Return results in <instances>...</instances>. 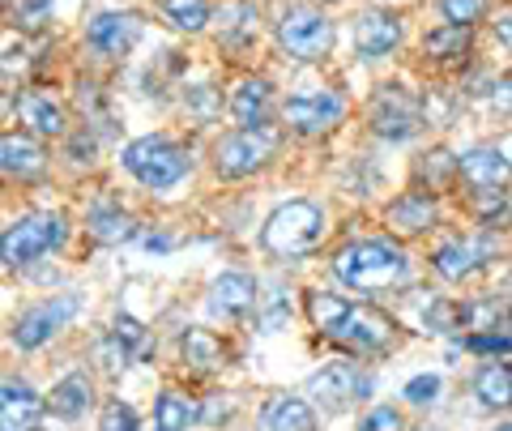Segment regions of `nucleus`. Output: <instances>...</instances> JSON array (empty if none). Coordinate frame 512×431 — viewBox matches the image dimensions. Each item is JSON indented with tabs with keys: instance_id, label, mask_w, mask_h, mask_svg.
<instances>
[{
	"instance_id": "f257e3e1",
	"label": "nucleus",
	"mask_w": 512,
	"mask_h": 431,
	"mask_svg": "<svg viewBox=\"0 0 512 431\" xmlns=\"http://www.w3.org/2000/svg\"><path fill=\"white\" fill-rule=\"evenodd\" d=\"M333 274L346 286H355V291H389V286L406 282L410 261L402 248L367 239V244H346L338 257H333Z\"/></svg>"
},
{
	"instance_id": "f03ea898",
	"label": "nucleus",
	"mask_w": 512,
	"mask_h": 431,
	"mask_svg": "<svg viewBox=\"0 0 512 431\" xmlns=\"http://www.w3.org/2000/svg\"><path fill=\"white\" fill-rule=\"evenodd\" d=\"M320 235H325V214L312 201H286L261 227V244L274 257H303L320 244Z\"/></svg>"
},
{
	"instance_id": "7ed1b4c3",
	"label": "nucleus",
	"mask_w": 512,
	"mask_h": 431,
	"mask_svg": "<svg viewBox=\"0 0 512 431\" xmlns=\"http://www.w3.org/2000/svg\"><path fill=\"white\" fill-rule=\"evenodd\" d=\"M124 167L146 188H175L188 175V150L171 137H141L124 146Z\"/></svg>"
},
{
	"instance_id": "20e7f679",
	"label": "nucleus",
	"mask_w": 512,
	"mask_h": 431,
	"mask_svg": "<svg viewBox=\"0 0 512 431\" xmlns=\"http://www.w3.org/2000/svg\"><path fill=\"white\" fill-rule=\"evenodd\" d=\"M60 239H64V218L60 214L18 218L5 235H0V261H5L9 269H26L39 257H47L52 248H60Z\"/></svg>"
},
{
	"instance_id": "39448f33",
	"label": "nucleus",
	"mask_w": 512,
	"mask_h": 431,
	"mask_svg": "<svg viewBox=\"0 0 512 431\" xmlns=\"http://www.w3.org/2000/svg\"><path fill=\"white\" fill-rule=\"evenodd\" d=\"M278 43L295 60H320L333 47V22L308 5L286 9V18L278 22Z\"/></svg>"
},
{
	"instance_id": "423d86ee",
	"label": "nucleus",
	"mask_w": 512,
	"mask_h": 431,
	"mask_svg": "<svg viewBox=\"0 0 512 431\" xmlns=\"http://www.w3.org/2000/svg\"><path fill=\"white\" fill-rule=\"evenodd\" d=\"M423 124V103L414 99L406 86H380L376 103H372V129L389 141H406L419 133Z\"/></svg>"
},
{
	"instance_id": "0eeeda50",
	"label": "nucleus",
	"mask_w": 512,
	"mask_h": 431,
	"mask_svg": "<svg viewBox=\"0 0 512 431\" xmlns=\"http://www.w3.org/2000/svg\"><path fill=\"white\" fill-rule=\"evenodd\" d=\"M274 146H278L274 133H265V129H239L227 141H218L214 167H218V175H227V180H235V175H252L256 167L269 163Z\"/></svg>"
},
{
	"instance_id": "6e6552de",
	"label": "nucleus",
	"mask_w": 512,
	"mask_h": 431,
	"mask_svg": "<svg viewBox=\"0 0 512 431\" xmlns=\"http://www.w3.org/2000/svg\"><path fill=\"white\" fill-rule=\"evenodd\" d=\"M73 312H77L73 295L35 303V308H26L18 321H13V342H18V350H39L47 338H56V333L73 321Z\"/></svg>"
},
{
	"instance_id": "1a4fd4ad",
	"label": "nucleus",
	"mask_w": 512,
	"mask_h": 431,
	"mask_svg": "<svg viewBox=\"0 0 512 431\" xmlns=\"http://www.w3.org/2000/svg\"><path fill=\"white\" fill-rule=\"evenodd\" d=\"M342 99L333 90H312V94H295L286 103V124L303 137H316V133H329L333 124L342 120Z\"/></svg>"
},
{
	"instance_id": "9d476101",
	"label": "nucleus",
	"mask_w": 512,
	"mask_h": 431,
	"mask_svg": "<svg viewBox=\"0 0 512 431\" xmlns=\"http://www.w3.org/2000/svg\"><path fill=\"white\" fill-rule=\"evenodd\" d=\"M363 393H367V380L350 363H329L308 380V397H316V406H325V410H346Z\"/></svg>"
},
{
	"instance_id": "9b49d317",
	"label": "nucleus",
	"mask_w": 512,
	"mask_h": 431,
	"mask_svg": "<svg viewBox=\"0 0 512 431\" xmlns=\"http://www.w3.org/2000/svg\"><path fill=\"white\" fill-rule=\"evenodd\" d=\"M329 338H338V342L355 346V350H384L393 342V325L384 321V316L367 312V308H346L342 321L329 329Z\"/></svg>"
},
{
	"instance_id": "f8f14e48",
	"label": "nucleus",
	"mask_w": 512,
	"mask_h": 431,
	"mask_svg": "<svg viewBox=\"0 0 512 431\" xmlns=\"http://www.w3.org/2000/svg\"><path fill=\"white\" fill-rule=\"evenodd\" d=\"M47 410V397H39L30 385H0V431H39V419Z\"/></svg>"
},
{
	"instance_id": "ddd939ff",
	"label": "nucleus",
	"mask_w": 512,
	"mask_h": 431,
	"mask_svg": "<svg viewBox=\"0 0 512 431\" xmlns=\"http://www.w3.org/2000/svg\"><path fill=\"white\" fill-rule=\"evenodd\" d=\"M137 35H141V22L133 13H99V18H90V26H86V43L99 56H124L128 47L137 43Z\"/></svg>"
},
{
	"instance_id": "4468645a",
	"label": "nucleus",
	"mask_w": 512,
	"mask_h": 431,
	"mask_svg": "<svg viewBox=\"0 0 512 431\" xmlns=\"http://www.w3.org/2000/svg\"><path fill=\"white\" fill-rule=\"evenodd\" d=\"M47 171V150L26 133H5L0 137V175L13 180H39Z\"/></svg>"
},
{
	"instance_id": "2eb2a0df",
	"label": "nucleus",
	"mask_w": 512,
	"mask_h": 431,
	"mask_svg": "<svg viewBox=\"0 0 512 431\" xmlns=\"http://www.w3.org/2000/svg\"><path fill=\"white\" fill-rule=\"evenodd\" d=\"M397 43H402V22H397L393 13L372 9V13H363V18L355 22V47H359L363 60L389 56Z\"/></svg>"
},
{
	"instance_id": "dca6fc26",
	"label": "nucleus",
	"mask_w": 512,
	"mask_h": 431,
	"mask_svg": "<svg viewBox=\"0 0 512 431\" xmlns=\"http://www.w3.org/2000/svg\"><path fill=\"white\" fill-rule=\"evenodd\" d=\"M457 171H461V180H466L474 193H478V188H504L512 180V163L500 150H491V146L470 150L466 158H457Z\"/></svg>"
},
{
	"instance_id": "f3484780",
	"label": "nucleus",
	"mask_w": 512,
	"mask_h": 431,
	"mask_svg": "<svg viewBox=\"0 0 512 431\" xmlns=\"http://www.w3.org/2000/svg\"><path fill=\"white\" fill-rule=\"evenodd\" d=\"M210 308L218 316H227V321H235V316H248L256 308V282L248 274H222V278H214Z\"/></svg>"
},
{
	"instance_id": "a211bd4d",
	"label": "nucleus",
	"mask_w": 512,
	"mask_h": 431,
	"mask_svg": "<svg viewBox=\"0 0 512 431\" xmlns=\"http://www.w3.org/2000/svg\"><path fill=\"white\" fill-rule=\"evenodd\" d=\"M90 402H94V385L86 380V372L64 376L60 385H52V393H47V410H52L56 419H82Z\"/></svg>"
},
{
	"instance_id": "6ab92c4d",
	"label": "nucleus",
	"mask_w": 512,
	"mask_h": 431,
	"mask_svg": "<svg viewBox=\"0 0 512 431\" xmlns=\"http://www.w3.org/2000/svg\"><path fill=\"white\" fill-rule=\"evenodd\" d=\"M269 82H261V77H248V82H239L235 99H231V116L239 129H261L265 116H269Z\"/></svg>"
},
{
	"instance_id": "aec40b11",
	"label": "nucleus",
	"mask_w": 512,
	"mask_h": 431,
	"mask_svg": "<svg viewBox=\"0 0 512 431\" xmlns=\"http://www.w3.org/2000/svg\"><path fill=\"white\" fill-rule=\"evenodd\" d=\"M261 427L265 431H316V410L303 397H274L261 410Z\"/></svg>"
},
{
	"instance_id": "412c9836",
	"label": "nucleus",
	"mask_w": 512,
	"mask_h": 431,
	"mask_svg": "<svg viewBox=\"0 0 512 431\" xmlns=\"http://www.w3.org/2000/svg\"><path fill=\"white\" fill-rule=\"evenodd\" d=\"M180 359L192 367V372H214V367H222V359H227V350H222V338L210 329H184Z\"/></svg>"
},
{
	"instance_id": "4be33fe9",
	"label": "nucleus",
	"mask_w": 512,
	"mask_h": 431,
	"mask_svg": "<svg viewBox=\"0 0 512 431\" xmlns=\"http://www.w3.org/2000/svg\"><path fill=\"white\" fill-rule=\"evenodd\" d=\"M256 5H248V0H222L218 5V35L227 47H244L252 43L256 35Z\"/></svg>"
},
{
	"instance_id": "5701e85b",
	"label": "nucleus",
	"mask_w": 512,
	"mask_h": 431,
	"mask_svg": "<svg viewBox=\"0 0 512 431\" xmlns=\"http://www.w3.org/2000/svg\"><path fill=\"white\" fill-rule=\"evenodd\" d=\"M389 222H393V231H402V235H423V231H431V222H436V201L423 193L397 197L389 210Z\"/></svg>"
},
{
	"instance_id": "b1692460",
	"label": "nucleus",
	"mask_w": 512,
	"mask_h": 431,
	"mask_svg": "<svg viewBox=\"0 0 512 431\" xmlns=\"http://www.w3.org/2000/svg\"><path fill=\"white\" fill-rule=\"evenodd\" d=\"M18 111H22V120L30 124V129L43 133V137H64V133H69V124H64L60 103H52L47 94H22Z\"/></svg>"
},
{
	"instance_id": "393cba45",
	"label": "nucleus",
	"mask_w": 512,
	"mask_h": 431,
	"mask_svg": "<svg viewBox=\"0 0 512 431\" xmlns=\"http://www.w3.org/2000/svg\"><path fill=\"white\" fill-rule=\"evenodd\" d=\"M474 393H478V402L491 406V410L512 406V367L508 363H487L483 372L474 376Z\"/></svg>"
},
{
	"instance_id": "a878e982",
	"label": "nucleus",
	"mask_w": 512,
	"mask_h": 431,
	"mask_svg": "<svg viewBox=\"0 0 512 431\" xmlns=\"http://www.w3.org/2000/svg\"><path fill=\"white\" fill-rule=\"evenodd\" d=\"M487 257V244L483 248H470V244H444V248H436V274L440 278H448V282H461L466 274H474V265Z\"/></svg>"
},
{
	"instance_id": "bb28decb",
	"label": "nucleus",
	"mask_w": 512,
	"mask_h": 431,
	"mask_svg": "<svg viewBox=\"0 0 512 431\" xmlns=\"http://www.w3.org/2000/svg\"><path fill=\"white\" fill-rule=\"evenodd\" d=\"M90 235L99 239V244H124V239L137 235V227L124 210H116V205H99V210L90 214Z\"/></svg>"
},
{
	"instance_id": "cd10ccee",
	"label": "nucleus",
	"mask_w": 512,
	"mask_h": 431,
	"mask_svg": "<svg viewBox=\"0 0 512 431\" xmlns=\"http://www.w3.org/2000/svg\"><path fill=\"white\" fill-rule=\"evenodd\" d=\"M423 47H427V56H436V60H453V56H461V52L470 47V26L448 22V26H440V30H431Z\"/></svg>"
},
{
	"instance_id": "c85d7f7f",
	"label": "nucleus",
	"mask_w": 512,
	"mask_h": 431,
	"mask_svg": "<svg viewBox=\"0 0 512 431\" xmlns=\"http://www.w3.org/2000/svg\"><path fill=\"white\" fill-rule=\"evenodd\" d=\"M192 423V406L180 393H163L154 406V431H188Z\"/></svg>"
},
{
	"instance_id": "c756f323",
	"label": "nucleus",
	"mask_w": 512,
	"mask_h": 431,
	"mask_svg": "<svg viewBox=\"0 0 512 431\" xmlns=\"http://www.w3.org/2000/svg\"><path fill=\"white\" fill-rule=\"evenodd\" d=\"M163 13H167L171 26L188 30V35L210 22V5H205V0H163Z\"/></svg>"
},
{
	"instance_id": "7c9ffc66",
	"label": "nucleus",
	"mask_w": 512,
	"mask_h": 431,
	"mask_svg": "<svg viewBox=\"0 0 512 431\" xmlns=\"http://www.w3.org/2000/svg\"><path fill=\"white\" fill-rule=\"evenodd\" d=\"M346 308H350V303L338 299V295H325V291H312V295H308V316H312V325H316L320 333H329L333 325H338L342 316H346Z\"/></svg>"
},
{
	"instance_id": "2f4dec72",
	"label": "nucleus",
	"mask_w": 512,
	"mask_h": 431,
	"mask_svg": "<svg viewBox=\"0 0 512 431\" xmlns=\"http://www.w3.org/2000/svg\"><path fill=\"white\" fill-rule=\"evenodd\" d=\"M99 431H141L133 406L120 402V397H116V402H107L103 406V419H99Z\"/></svg>"
},
{
	"instance_id": "473e14b6",
	"label": "nucleus",
	"mask_w": 512,
	"mask_h": 431,
	"mask_svg": "<svg viewBox=\"0 0 512 431\" xmlns=\"http://www.w3.org/2000/svg\"><path fill=\"white\" fill-rule=\"evenodd\" d=\"M47 18H52V0H18L13 5V26H22V30H35Z\"/></svg>"
},
{
	"instance_id": "72a5a7b5",
	"label": "nucleus",
	"mask_w": 512,
	"mask_h": 431,
	"mask_svg": "<svg viewBox=\"0 0 512 431\" xmlns=\"http://www.w3.org/2000/svg\"><path fill=\"white\" fill-rule=\"evenodd\" d=\"M440 9H444V18H448V22L474 26V22L487 13V0H440Z\"/></svg>"
},
{
	"instance_id": "f704fd0d",
	"label": "nucleus",
	"mask_w": 512,
	"mask_h": 431,
	"mask_svg": "<svg viewBox=\"0 0 512 431\" xmlns=\"http://www.w3.org/2000/svg\"><path fill=\"white\" fill-rule=\"evenodd\" d=\"M128 355H133V346H128L124 338H111L99 346V363H103V372H124V363H128Z\"/></svg>"
},
{
	"instance_id": "c9c22d12",
	"label": "nucleus",
	"mask_w": 512,
	"mask_h": 431,
	"mask_svg": "<svg viewBox=\"0 0 512 431\" xmlns=\"http://www.w3.org/2000/svg\"><path fill=\"white\" fill-rule=\"evenodd\" d=\"M474 205H478V214H483L487 222L508 214V201H504L500 188H478V193H474Z\"/></svg>"
},
{
	"instance_id": "e433bc0d",
	"label": "nucleus",
	"mask_w": 512,
	"mask_h": 431,
	"mask_svg": "<svg viewBox=\"0 0 512 431\" xmlns=\"http://www.w3.org/2000/svg\"><path fill=\"white\" fill-rule=\"evenodd\" d=\"M359 431H402V414H397L393 406H380V410L367 414Z\"/></svg>"
},
{
	"instance_id": "4c0bfd02",
	"label": "nucleus",
	"mask_w": 512,
	"mask_h": 431,
	"mask_svg": "<svg viewBox=\"0 0 512 431\" xmlns=\"http://www.w3.org/2000/svg\"><path fill=\"white\" fill-rule=\"evenodd\" d=\"M436 393H440V380L436 376H414L410 385H406V397H410L414 406H427Z\"/></svg>"
},
{
	"instance_id": "58836bf2",
	"label": "nucleus",
	"mask_w": 512,
	"mask_h": 431,
	"mask_svg": "<svg viewBox=\"0 0 512 431\" xmlns=\"http://www.w3.org/2000/svg\"><path fill=\"white\" fill-rule=\"evenodd\" d=\"M466 346L470 350H512V333H474Z\"/></svg>"
},
{
	"instance_id": "ea45409f",
	"label": "nucleus",
	"mask_w": 512,
	"mask_h": 431,
	"mask_svg": "<svg viewBox=\"0 0 512 431\" xmlns=\"http://www.w3.org/2000/svg\"><path fill=\"white\" fill-rule=\"evenodd\" d=\"M116 338H124L128 346H137L141 338H146V329H141L133 316H120V321H116Z\"/></svg>"
},
{
	"instance_id": "a19ab883",
	"label": "nucleus",
	"mask_w": 512,
	"mask_h": 431,
	"mask_svg": "<svg viewBox=\"0 0 512 431\" xmlns=\"http://www.w3.org/2000/svg\"><path fill=\"white\" fill-rule=\"evenodd\" d=\"M495 103H500L504 111H512V73L504 77V82H500V86H495Z\"/></svg>"
},
{
	"instance_id": "79ce46f5",
	"label": "nucleus",
	"mask_w": 512,
	"mask_h": 431,
	"mask_svg": "<svg viewBox=\"0 0 512 431\" xmlns=\"http://www.w3.org/2000/svg\"><path fill=\"white\" fill-rule=\"evenodd\" d=\"M495 35H500V43H508V47H512V13H508L504 22H495Z\"/></svg>"
},
{
	"instance_id": "37998d69",
	"label": "nucleus",
	"mask_w": 512,
	"mask_h": 431,
	"mask_svg": "<svg viewBox=\"0 0 512 431\" xmlns=\"http://www.w3.org/2000/svg\"><path fill=\"white\" fill-rule=\"evenodd\" d=\"M9 107H13V94H9L5 86H0V116H9Z\"/></svg>"
},
{
	"instance_id": "c03bdc74",
	"label": "nucleus",
	"mask_w": 512,
	"mask_h": 431,
	"mask_svg": "<svg viewBox=\"0 0 512 431\" xmlns=\"http://www.w3.org/2000/svg\"><path fill=\"white\" fill-rule=\"evenodd\" d=\"M495 431H512V423H504V427H495Z\"/></svg>"
}]
</instances>
